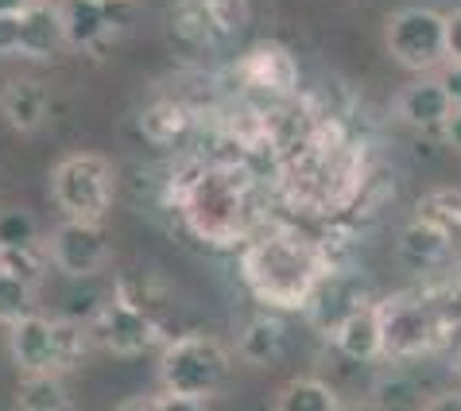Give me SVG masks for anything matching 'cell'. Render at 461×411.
Returning <instances> with one entry per match:
<instances>
[{
	"label": "cell",
	"mask_w": 461,
	"mask_h": 411,
	"mask_svg": "<svg viewBox=\"0 0 461 411\" xmlns=\"http://www.w3.org/2000/svg\"><path fill=\"white\" fill-rule=\"evenodd\" d=\"M422 411H461V392H442L422 407Z\"/></svg>",
	"instance_id": "obj_34"
},
{
	"label": "cell",
	"mask_w": 461,
	"mask_h": 411,
	"mask_svg": "<svg viewBox=\"0 0 461 411\" xmlns=\"http://www.w3.org/2000/svg\"><path fill=\"white\" fill-rule=\"evenodd\" d=\"M237 82L256 94H272V97H287L299 86V62L284 43L260 40L237 59Z\"/></svg>",
	"instance_id": "obj_10"
},
{
	"label": "cell",
	"mask_w": 461,
	"mask_h": 411,
	"mask_svg": "<svg viewBox=\"0 0 461 411\" xmlns=\"http://www.w3.org/2000/svg\"><path fill=\"white\" fill-rule=\"evenodd\" d=\"M32 0H0V16H16V12H23Z\"/></svg>",
	"instance_id": "obj_36"
},
{
	"label": "cell",
	"mask_w": 461,
	"mask_h": 411,
	"mask_svg": "<svg viewBox=\"0 0 461 411\" xmlns=\"http://www.w3.org/2000/svg\"><path fill=\"white\" fill-rule=\"evenodd\" d=\"M8 350L12 361L28 372H55V333H50V318L47 315H28L20 323L8 326Z\"/></svg>",
	"instance_id": "obj_13"
},
{
	"label": "cell",
	"mask_w": 461,
	"mask_h": 411,
	"mask_svg": "<svg viewBox=\"0 0 461 411\" xmlns=\"http://www.w3.org/2000/svg\"><path fill=\"white\" fill-rule=\"evenodd\" d=\"M442 136H446V144L461 151V105H454V109H450V117L442 121Z\"/></svg>",
	"instance_id": "obj_33"
},
{
	"label": "cell",
	"mask_w": 461,
	"mask_h": 411,
	"mask_svg": "<svg viewBox=\"0 0 461 411\" xmlns=\"http://www.w3.org/2000/svg\"><path fill=\"white\" fill-rule=\"evenodd\" d=\"M20 411H70V392L62 372H28L16 392Z\"/></svg>",
	"instance_id": "obj_20"
},
{
	"label": "cell",
	"mask_w": 461,
	"mask_h": 411,
	"mask_svg": "<svg viewBox=\"0 0 461 411\" xmlns=\"http://www.w3.org/2000/svg\"><path fill=\"white\" fill-rule=\"evenodd\" d=\"M442 89H446V94H450V101H454V105H461V59H446L442 62Z\"/></svg>",
	"instance_id": "obj_30"
},
{
	"label": "cell",
	"mask_w": 461,
	"mask_h": 411,
	"mask_svg": "<svg viewBox=\"0 0 461 411\" xmlns=\"http://www.w3.org/2000/svg\"><path fill=\"white\" fill-rule=\"evenodd\" d=\"M245 16H249V0H178L175 32L198 47H210L217 40L237 35Z\"/></svg>",
	"instance_id": "obj_9"
},
{
	"label": "cell",
	"mask_w": 461,
	"mask_h": 411,
	"mask_svg": "<svg viewBox=\"0 0 461 411\" xmlns=\"http://www.w3.org/2000/svg\"><path fill=\"white\" fill-rule=\"evenodd\" d=\"M365 303H373V299L365 295V284H361V279L349 276L345 268H330V272L318 279V288H314V295H311V303H306L303 311L311 315V323H314L318 330L334 338L338 326H341L349 315L361 311Z\"/></svg>",
	"instance_id": "obj_11"
},
{
	"label": "cell",
	"mask_w": 461,
	"mask_h": 411,
	"mask_svg": "<svg viewBox=\"0 0 461 411\" xmlns=\"http://www.w3.org/2000/svg\"><path fill=\"white\" fill-rule=\"evenodd\" d=\"M175 206L194 237L233 245L252 229V178L240 167H194L178 175Z\"/></svg>",
	"instance_id": "obj_2"
},
{
	"label": "cell",
	"mask_w": 461,
	"mask_h": 411,
	"mask_svg": "<svg viewBox=\"0 0 461 411\" xmlns=\"http://www.w3.org/2000/svg\"><path fill=\"white\" fill-rule=\"evenodd\" d=\"M62 47H70L62 12L55 5H47V0H32V5L20 12V55L23 59H55Z\"/></svg>",
	"instance_id": "obj_12"
},
{
	"label": "cell",
	"mask_w": 461,
	"mask_h": 411,
	"mask_svg": "<svg viewBox=\"0 0 461 411\" xmlns=\"http://www.w3.org/2000/svg\"><path fill=\"white\" fill-rule=\"evenodd\" d=\"M109 229L101 222H78V217H67L55 233H50L47 249H50V264H59L67 276L86 279L101 272V264L109 260Z\"/></svg>",
	"instance_id": "obj_8"
},
{
	"label": "cell",
	"mask_w": 461,
	"mask_h": 411,
	"mask_svg": "<svg viewBox=\"0 0 461 411\" xmlns=\"http://www.w3.org/2000/svg\"><path fill=\"white\" fill-rule=\"evenodd\" d=\"M0 55H20V12L0 16Z\"/></svg>",
	"instance_id": "obj_29"
},
{
	"label": "cell",
	"mask_w": 461,
	"mask_h": 411,
	"mask_svg": "<svg viewBox=\"0 0 461 411\" xmlns=\"http://www.w3.org/2000/svg\"><path fill=\"white\" fill-rule=\"evenodd\" d=\"M395 109H400V117L411 128H442V121L450 117V109H454V101L438 78H422L403 89Z\"/></svg>",
	"instance_id": "obj_16"
},
{
	"label": "cell",
	"mask_w": 461,
	"mask_h": 411,
	"mask_svg": "<svg viewBox=\"0 0 461 411\" xmlns=\"http://www.w3.org/2000/svg\"><path fill=\"white\" fill-rule=\"evenodd\" d=\"M388 55L407 70H434L450 59L446 47V16L434 8H403L384 28Z\"/></svg>",
	"instance_id": "obj_6"
},
{
	"label": "cell",
	"mask_w": 461,
	"mask_h": 411,
	"mask_svg": "<svg viewBox=\"0 0 461 411\" xmlns=\"http://www.w3.org/2000/svg\"><path fill=\"white\" fill-rule=\"evenodd\" d=\"M415 222L438 229L450 241L461 237V190L457 187H442V190H430L427 198L415 202Z\"/></svg>",
	"instance_id": "obj_21"
},
{
	"label": "cell",
	"mask_w": 461,
	"mask_h": 411,
	"mask_svg": "<svg viewBox=\"0 0 461 411\" xmlns=\"http://www.w3.org/2000/svg\"><path fill=\"white\" fill-rule=\"evenodd\" d=\"M62 23H67L70 47H97L113 35V20L105 0H62Z\"/></svg>",
	"instance_id": "obj_17"
},
{
	"label": "cell",
	"mask_w": 461,
	"mask_h": 411,
	"mask_svg": "<svg viewBox=\"0 0 461 411\" xmlns=\"http://www.w3.org/2000/svg\"><path fill=\"white\" fill-rule=\"evenodd\" d=\"M89 330H94V342L101 350H109L117 357H140L163 342V330L156 318H151L144 306H136L132 299H124V295L101 303Z\"/></svg>",
	"instance_id": "obj_7"
},
{
	"label": "cell",
	"mask_w": 461,
	"mask_h": 411,
	"mask_svg": "<svg viewBox=\"0 0 461 411\" xmlns=\"http://www.w3.org/2000/svg\"><path fill=\"white\" fill-rule=\"evenodd\" d=\"M28 315H35V284L0 268V323L12 326Z\"/></svg>",
	"instance_id": "obj_25"
},
{
	"label": "cell",
	"mask_w": 461,
	"mask_h": 411,
	"mask_svg": "<svg viewBox=\"0 0 461 411\" xmlns=\"http://www.w3.org/2000/svg\"><path fill=\"white\" fill-rule=\"evenodd\" d=\"M334 345L349 361H376L384 357V326L376 303H365L357 315H349L334 333Z\"/></svg>",
	"instance_id": "obj_15"
},
{
	"label": "cell",
	"mask_w": 461,
	"mask_h": 411,
	"mask_svg": "<svg viewBox=\"0 0 461 411\" xmlns=\"http://www.w3.org/2000/svg\"><path fill=\"white\" fill-rule=\"evenodd\" d=\"M454 249V241L438 233V229H430V225H422V222H411L403 229V237H400V256L407 264H415V268H430V264H442L446 256H450Z\"/></svg>",
	"instance_id": "obj_23"
},
{
	"label": "cell",
	"mask_w": 461,
	"mask_h": 411,
	"mask_svg": "<svg viewBox=\"0 0 461 411\" xmlns=\"http://www.w3.org/2000/svg\"><path fill=\"white\" fill-rule=\"evenodd\" d=\"M156 411H206V400H190V396L163 392V396H156Z\"/></svg>",
	"instance_id": "obj_31"
},
{
	"label": "cell",
	"mask_w": 461,
	"mask_h": 411,
	"mask_svg": "<svg viewBox=\"0 0 461 411\" xmlns=\"http://www.w3.org/2000/svg\"><path fill=\"white\" fill-rule=\"evenodd\" d=\"M380 326H384V353L395 361H411V357H427L450 338V326L438 311L430 291H400L376 303Z\"/></svg>",
	"instance_id": "obj_3"
},
{
	"label": "cell",
	"mask_w": 461,
	"mask_h": 411,
	"mask_svg": "<svg viewBox=\"0 0 461 411\" xmlns=\"http://www.w3.org/2000/svg\"><path fill=\"white\" fill-rule=\"evenodd\" d=\"M190 124H194L190 109L183 105V101H171V97L151 101V105L140 113V132H144L151 144H159V148L178 144V140L190 132Z\"/></svg>",
	"instance_id": "obj_18"
},
{
	"label": "cell",
	"mask_w": 461,
	"mask_h": 411,
	"mask_svg": "<svg viewBox=\"0 0 461 411\" xmlns=\"http://www.w3.org/2000/svg\"><path fill=\"white\" fill-rule=\"evenodd\" d=\"M35 241H40V229L28 210H0V249H20Z\"/></svg>",
	"instance_id": "obj_27"
},
{
	"label": "cell",
	"mask_w": 461,
	"mask_h": 411,
	"mask_svg": "<svg viewBox=\"0 0 461 411\" xmlns=\"http://www.w3.org/2000/svg\"><path fill=\"white\" fill-rule=\"evenodd\" d=\"M117 411H156V396H132V400H124Z\"/></svg>",
	"instance_id": "obj_35"
},
{
	"label": "cell",
	"mask_w": 461,
	"mask_h": 411,
	"mask_svg": "<svg viewBox=\"0 0 461 411\" xmlns=\"http://www.w3.org/2000/svg\"><path fill=\"white\" fill-rule=\"evenodd\" d=\"M229 380V350L210 333H183L163 345L159 357V384L163 392L210 400Z\"/></svg>",
	"instance_id": "obj_4"
},
{
	"label": "cell",
	"mask_w": 461,
	"mask_h": 411,
	"mask_svg": "<svg viewBox=\"0 0 461 411\" xmlns=\"http://www.w3.org/2000/svg\"><path fill=\"white\" fill-rule=\"evenodd\" d=\"M0 113H5V121L16 128V132H35L50 113V97H47L43 82L12 78L5 89H0Z\"/></svg>",
	"instance_id": "obj_14"
},
{
	"label": "cell",
	"mask_w": 461,
	"mask_h": 411,
	"mask_svg": "<svg viewBox=\"0 0 461 411\" xmlns=\"http://www.w3.org/2000/svg\"><path fill=\"white\" fill-rule=\"evenodd\" d=\"M430 295H434V303H438L446 326L461 330V276L450 279V284H442V288H430Z\"/></svg>",
	"instance_id": "obj_28"
},
{
	"label": "cell",
	"mask_w": 461,
	"mask_h": 411,
	"mask_svg": "<svg viewBox=\"0 0 461 411\" xmlns=\"http://www.w3.org/2000/svg\"><path fill=\"white\" fill-rule=\"evenodd\" d=\"M276 411H341L334 388L318 377H299L291 380L276 400Z\"/></svg>",
	"instance_id": "obj_24"
},
{
	"label": "cell",
	"mask_w": 461,
	"mask_h": 411,
	"mask_svg": "<svg viewBox=\"0 0 461 411\" xmlns=\"http://www.w3.org/2000/svg\"><path fill=\"white\" fill-rule=\"evenodd\" d=\"M446 47H450V59H461V8L446 16Z\"/></svg>",
	"instance_id": "obj_32"
},
{
	"label": "cell",
	"mask_w": 461,
	"mask_h": 411,
	"mask_svg": "<svg viewBox=\"0 0 461 411\" xmlns=\"http://www.w3.org/2000/svg\"><path fill=\"white\" fill-rule=\"evenodd\" d=\"M50 333H55V372L78 369L89 350H94V330L78 318H50Z\"/></svg>",
	"instance_id": "obj_22"
},
{
	"label": "cell",
	"mask_w": 461,
	"mask_h": 411,
	"mask_svg": "<svg viewBox=\"0 0 461 411\" xmlns=\"http://www.w3.org/2000/svg\"><path fill=\"white\" fill-rule=\"evenodd\" d=\"M47 264H50V249H43L40 241L35 245H20V249H0V268L28 284H40L47 276Z\"/></svg>",
	"instance_id": "obj_26"
},
{
	"label": "cell",
	"mask_w": 461,
	"mask_h": 411,
	"mask_svg": "<svg viewBox=\"0 0 461 411\" xmlns=\"http://www.w3.org/2000/svg\"><path fill=\"white\" fill-rule=\"evenodd\" d=\"M287 350V326L279 323L276 315H260L252 318L240 333V353H245V361L252 365H276L279 357Z\"/></svg>",
	"instance_id": "obj_19"
},
{
	"label": "cell",
	"mask_w": 461,
	"mask_h": 411,
	"mask_svg": "<svg viewBox=\"0 0 461 411\" xmlns=\"http://www.w3.org/2000/svg\"><path fill=\"white\" fill-rule=\"evenodd\" d=\"M330 272L322 245L303 237L299 229H267L252 237L240 256V279L267 306L303 311L311 303L318 279Z\"/></svg>",
	"instance_id": "obj_1"
},
{
	"label": "cell",
	"mask_w": 461,
	"mask_h": 411,
	"mask_svg": "<svg viewBox=\"0 0 461 411\" xmlns=\"http://www.w3.org/2000/svg\"><path fill=\"white\" fill-rule=\"evenodd\" d=\"M50 198L78 222H105L117 198V167L97 151H74L50 171Z\"/></svg>",
	"instance_id": "obj_5"
}]
</instances>
